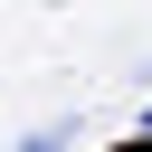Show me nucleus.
<instances>
[{
	"instance_id": "nucleus-2",
	"label": "nucleus",
	"mask_w": 152,
	"mask_h": 152,
	"mask_svg": "<svg viewBox=\"0 0 152 152\" xmlns=\"http://www.w3.org/2000/svg\"><path fill=\"white\" fill-rule=\"evenodd\" d=\"M142 133H152V104H142Z\"/></svg>"
},
{
	"instance_id": "nucleus-3",
	"label": "nucleus",
	"mask_w": 152,
	"mask_h": 152,
	"mask_svg": "<svg viewBox=\"0 0 152 152\" xmlns=\"http://www.w3.org/2000/svg\"><path fill=\"white\" fill-rule=\"evenodd\" d=\"M142 76H152V57H142Z\"/></svg>"
},
{
	"instance_id": "nucleus-1",
	"label": "nucleus",
	"mask_w": 152,
	"mask_h": 152,
	"mask_svg": "<svg viewBox=\"0 0 152 152\" xmlns=\"http://www.w3.org/2000/svg\"><path fill=\"white\" fill-rule=\"evenodd\" d=\"M76 142V124H48V133H28V142H10V152H66Z\"/></svg>"
}]
</instances>
